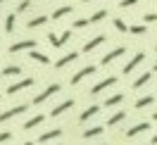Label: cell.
<instances>
[{"label":"cell","mask_w":157,"mask_h":145,"mask_svg":"<svg viewBox=\"0 0 157 145\" xmlns=\"http://www.w3.org/2000/svg\"><path fill=\"white\" fill-rule=\"evenodd\" d=\"M57 90H59V83H52V86H48L45 90H43V93H40V95L33 97V105H40V102H45V100H48L50 95H55Z\"/></svg>","instance_id":"6da1fadb"},{"label":"cell","mask_w":157,"mask_h":145,"mask_svg":"<svg viewBox=\"0 0 157 145\" xmlns=\"http://www.w3.org/2000/svg\"><path fill=\"white\" fill-rule=\"evenodd\" d=\"M21 112H26V105H17V107H12V109H7V112H2V114H0V124L7 121V119H12V116L21 114Z\"/></svg>","instance_id":"7a4b0ae2"},{"label":"cell","mask_w":157,"mask_h":145,"mask_svg":"<svg viewBox=\"0 0 157 145\" xmlns=\"http://www.w3.org/2000/svg\"><path fill=\"white\" fill-rule=\"evenodd\" d=\"M93 71H95V67H93V64H88V67H83L81 71H76V74H74V78H71V83H74V86H76V83H81V81H83L86 76H90Z\"/></svg>","instance_id":"3957f363"},{"label":"cell","mask_w":157,"mask_h":145,"mask_svg":"<svg viewBox=\"0 0 157 145\" xmlns=\"http://www.w3.org/2000/svg\"><path fill=\"white\" fill-rule=\"evenodd\" d=\"M29 86H33V78H21L19 83H12V86L7 88V93H10V95H14V93H19L21 88H29Z\"/></svg>","instance_id":"277c9868"},{"label":"cell","mask_w":157,"mask_h":145,"mask_svg":"<svg viewBox=\"0 0 157 145\" xmlns=\"http://www.w3.org/2000/svg\"><path fill=\"white\" fill-rule=\"evenodd\" d=\"M36 48V40H19L10 48V52H19V50H33Z\"/></svg>","instance_id":"5b68a950"},{"label":"cell","mask_w":157,"mask_h":145,"mask_svg":"<svg viewBox=\"0 0 157 145\" xmlns=\"http://www.w3.org/2000/svg\"><path fill=\"white\" fill-rule=\"evenodd\" d=\"M143 59H145V55H143V52H136V55H133V59H131L128 64H124V74H128V71H133V69H136L138 64L143 62Z\"/></svg>","instance_id":"8992f818"},{"label":"cell","mask_w":157,"mask_h":145,"mask_svg":"<svg viewBox=\"0 0 157 145\" xmlns=\"http://www.w3.org/2000/svg\"><path fill=\"white\" fill-rule=\"evenodd\" d=\"M147 128H150V124L147 121H143V124H136V126H131L126 131V138H133V135H138V133H145Z\"/></svg>","instance_id":"52a82bcc"},{"label":"cell","mask_w":157,"mask_h":145,"mask_svg":"<svg viewBox=\"0 0 157 145\" xmlns=\"http://www.w3.org/2000/svg\"><path fill=\"white\" fill-rule=\"evenodd\" d=\"M114 81H117V78H114V76H107V78H102L100 83H95V86H93V90H90V93H93V95H98L100 90H105V88H107V86H112Z\"/></svg>","instance_id":"ba28073f"},{"label":"cell","mask_w":157,"mask_h":145,"mask_svg":"<svg viewBox=\"0 0 157 145\" xmlns=\"http://www.w3.org/2000/svg\"><path fill=\"white\" fill-rule=\"evenodd\" d=\"M119 55H124V48H114V50H109V52H107V55H105L102 59H100V62H102V64L107 67L109 62H112V59H117Z\"/></svg>","instance_id":"9c48e42d"},{"label":"cell","mask_w":157,"mask_h":145,"mask_svg":"<svg viewBox=\"0 0 157 145\" xmlns=\"http://www.w3.org/2000/svg\"><path fill=\"white\" fill-rule=\"evenodd\" d=\"M98 112H100V107H98V105H90L88 109H83V112H81V116H78V121H88L90 116H95Z\"/></svg>","instance_id":"30bf717a"},{"label":"cell","mask_w":157,"mask_h":145,"mask_svg":"<svg viewBox=\"0 0 157 145\" xmlns=\"http://www.w3.org/2000/svg\"><path fill=\"white\" fill-rule=\"evenodd\" d=\"M74 107V100H67V102H62V105H57L52 112H50V116H59L62 112H67V109H71Z\"/></svg>","instance_id":"8fae6325"},{"label":"cell","mask_w":157,"mask_h":145,"mask_svg":"<svg viewBox=\"0 0 157 145\" xmlns=\"http://www.w3.org/2000/svg\"><path fill=\"white\" fill-rule=\"evenodd\" d=\"M62 135V131L59 128H52V131H48V133L38 135V143H48V140H52V138H59Z\"/></svg>","instance_id":"7c38bea8"},{"label":"cell","mask_w":157,"mask_h":145,"mask_svg":"<svg viewBox=\"0 0 157 145\" xmlns=\"http://www.w3.org/2000/svg\"><path fill=\"white\" fill-rule=\"evenodd\" d=\"M76 57H78V52H69V55H64V57H62V59H57V64H55V67H57V69L67 67L69 62H74V59H76Z\"/></svg>","instance_id":"4fadbf2b"},{"label":"cell","mask_w":157,"mask_h":145,"mask_svg":"<svg viewBox=\"0 0 157 145\" xmlns=\"http://www.w3.org/2000/svg\"><path fill=\"white\" fill-rule=\"evenodd\" d=\"M102 40H105V36H95L93 40H88V43L83 45V50H86V52H90V50H95V48H98V45L102 43Z\"/></svg>","instance_id":"5bb4252c"},{"label":"cell","mask_w":157,"mask_h":145,"mask_svg":"<svg viewBox=\"0 0 157 145\" xmlns=\"http://www.w3.org/2000/svg\"><path fill=\"white\" fill-rule=\"evenodd\" d=\"M124 119H126V112H117V114H112L107 119V126H117L119 121H124Z\"/></svg>","instance_id":"9a60e30c"},{"label":"cell","mask_w":157,"mask_h":145,"mask_svg":"<svg viewBox=\"0 0 157 145\" xmlns=\"http://www.w3.org/2000/svg\"><path fill=\"white\" fill-rule=\"evenodd\" d=\"M147 81H150V74L145 71V74H140V76H138L136 81H133V88H143V86L147 83Z\"/></svg>","instance_id":"2e32d148"},{"label":"cell","mask_w":157,"mask_h":145,"mask_svg":"<svg viewBox=\"0 0 157 145\" xmlns=\"http://www.w3.org/2000/svg\"><path fill=\"white\" fill-rule=\"evenodd\" d=\"M152 100H155V97H150V95H145V97H138V100H136V107H138V109H143V107L152 105Z\"/></svg>","instance_id":"e0dca14e"},{"label":"cell","mask_w":157,"mask_h":145,"mask_svg":"<svg viewBox=\"0 0 157 145\" xmlns=\"http://www.w3.org/2000/svg\"><path fill=\"white\" fill-rule=\"evenodd\" d=\"M102 133V126H93V128H88V131H83V138H95V135Z\"/></svg>","instance_id":"ac0fdd59"},{"label":"cell","mask_w":157,"mask_h":145,"mask_svg":"<svg viewBox=\"0 0 157 145\" xmlns=\"http://www.w3.org/2000/svg\"><path fill=\"white\" fill-rule=\"evenodd\" d=\"M43 119H45V116H43V114H38V116H33V119H29V121H26V124H24V128H26V131H29V128H33V126H38L40 121H43Z\"/></svg>","instance_id":"d6986e66"},{"label":"cell","mask_w":157,"mask_h":145,"mask_svg":"<svg viewBox=\"0 0 157 145\" xmlns=\"http://www.w3.org/2000/svg\"><path fill=\"white\" fill-rule=\"evenodd\" d=\"M121 100H124V95H112V97H107V100H105V107H114V105H119V102H121Z\"/></svg>","instance_id":"ffe728a7"},{"label":"cell","mask_w":157,"mask_h":145,"mask_svg":"<svg viewBox=\"0 0 157 145\" xmlns=\"http://www.w3.org/2000/svg\"><path fill=\"white\" fill-rule=\"evenodd\" d=\"M69 12H71V7H57V10L52 12V19H59V17H64V14H69Z\"/></svg>","instance_id":"44dd1931"},{"label":"cell","mask_w":157,"mask_h":145,"mask_svg":"<svg viewBox=\"0 0 157 145\" xmlns=\"http://www.w3.org/2000/svg\"><path fill=\"white\" fill-rule=\"evenodd\" d=\"M105 17H107V12L100 10V12H95L93 17H88V21H90V24H98V21H100V19H105Z\"/></svg>","instance_id":"7402d4cb"},{"label":"cell","mask_w":157,"mask_h":145,"mask_svg":"<svg viewBox=\"0 0 157 145\" xmlns=\"http://www.w3.org/2000/svg\"><path fill=\"white\" fill-rule=\"evenodd\" d=\"M31 59H36V62H40V64H48V62H50L43 52H31Z\"/></svg>","instance_id":"603a6c76"},{"label":"cell","mask_w":157,"mask_h":145,"mask_svg":"<svg viewBox=\"0 0 157 145\" xmlns=\"http://www.w3.org/2000/svg\"><path fill=\"white\" fill-rule=\"evenodd\" d=\"M48 40L52 43V48H62V45H64V43H62V38H59V36H55V33H50Z\"/></svg>","instance_id":"cb8c5ba5"},{"label":"cell","mask_w":157,"mask_h":145,"mask_svg":"<svg viewBox=\"0 0 157 145\" xmlns=\"http://www.w3.org/2000/svg\"><path fill=\"white\" fill-rule=\"evenodd\" d=\"M5 31H14V14H7V19H5Z\"/></svg>","instance_id":"d4e9b609"},{"label":"cell","mask_w":157,"mask_h":145,"mask_svg":"<svg viewBox=\"0 0 157 145\" xmlns=\"http://www.w3.org/2000/svg\"><path fill=\"white\" fill-rule=\"evenodd\" d=\"M48 21V17H36V19L29 21V29H33V26H40V24H45Z\"/></svg>","instance_id":"484cf974"},{"label":"cell","mask_w":157,"mask_h":145,"mask_svg":"<svg viewBox=\"0 0 157 145\" xmlns=\"http://www.w3.org/2000/svg\"><path fill=\"white\" fill-rule=\"evenodd\" d=\"M17 74H19V67H7L2 71V76H17Z\"/></svg>","instance_id":"4316f807"},{"label":"cell","mask_w":157,"mask_h":145,"mask_svg":"<svg viewBox=\"0 0 157 145\" xmlns=\"http://www.w3.org/2000/svg\"><path fill=\"white\" fill-rule=\"evenodd\" d=\"M145 26H143V24H136V26H131V33H136V36H140V33H145Z\"/></svg>","instance_id":"83f0119b"},{"label":"cell","mask_w":157,"mask_h":145,"mask_svg":"<svg viewBox=\"0 0 157 145\" xmlns=\"http://www.w3.org/2000/svg\"><path fill=\"white\" fill-rule=\"evenodd\" d=\"M114 29H117V31H121V33H126V24H124L121 19H114Z\"/></svg>","instance_id":"f1b7e54d"},{"label":"cell","mask_w":157,"mask_h":145,"mask_svg":"<svg viewBox=\"0 0 157 145\" xmlns=\"http://www.w3.org/2000/svg\"><path fill=\"white\" fill-rule=\"evenodd\" d=\"M29 5H31V0H21L19 5H17V12H24L26 7H29Z\"/></svg>","instance_id":"f546056e"},{"label":"cell","mask_w":157,"mask_h":145,"mask_svg":"<svg viewBox=\"0 0 157 145\" xmlns=\"http://www.w3.org/2000/svg\"><path fill=\"white\" fill-rule=\"evenodd\" d=\"M88 24H90L88 19H76V21H74V26H76V29H83V26H88Z\"/></svg>","instance_id":"4dcf8cb0"},{"label":"cell","mask_w":157,"mask_h":145,"mask_svg":"<svg viewBox=\"0 0 157 145\" xmlns=\"http://www.w3.org/2000/svg\"><path fill=\"white\" fill-rule=\"evenodd\" d=\"M138 0H121V2H119V7H124V10H126V7H131V5H136Z\"/></svg>","instance_id":"1f68e13d"},{"label":"cell","mask_w":157,"mask_h":145,"mask_svg":"<svg viewBox=\"0 0 157 145\" xmlns=\"http://www.w3.org/2000/svg\"><path fill=\"white\" fill-rule=\"evenodd\" d=\"M10 138H12L10 131H2V133H0V143H5V140H10Z\"/></svg>","instance_id":"d6a6232c"},{"label":"cell","mask_w":157,"mask_h":145,"mask_svg":"<svg viewBox=\"0 0 157 145\" xmlns=\"http://www.w3.org/2000/svg\"><path fill=\"white\" fill-rule=\"evenodd\" d=\"M157 19V14H145V17H143V21H155Z\"/></svg>","instance_id":"836d02e7"},{"label":"cell","mask_w":157,"mask_h":145,"mask_svg":"<svg viewBox=\"0 0 157 145\" xmlns=\"http://www.w3.org/2000/svg\"><path fill=\"white\" fill-rule=\"evenodd\" d=\"M152 143H157V135H152Z\"/></svg>","instance_id":"e575fe53"},{"label":"cell","mask_w":157,"mask_h":145,"mask_svg":"<svg viewBox=\"0 0 157 145\" xmlns=\"http://www.w3.org/2000/svg\"><path fill=\"white\" fill-rule=\"evenodd\" d=\"M152 119H155V121H157V112H155V114H152Z\"/></svg>","instance_id":"d590c367"},{"label":"cell","mask_w":157,"mask_h":145,"mask_svg":"<svg viewBox=\"0 0 157 145\" xmlns=\"http://www.w3.org/2000/svg\"><path fill=\"white\" fill-rule=\"evenodd\" d=\"M21 145H33V143H21Z\"/></svg>","instance_id":"8d00e7d4"},{"label":"cell","mask_w":157,"mask_h":145,"mask_svg":"<svg viewBox=\"0 0 157 145\" xmlns=\"http://www.w3.org/2000/svg\"><path fill=\"white\" fill-rule=\"evenodd\" d=\"M2 2H5V0H0V5H2Z\"/></svg>","instance_id":"74e56055"},{"label":"cell","mask_w":157,"mask_h":145,"mask_svg":"<svg viewBox=\"0 0 157 145\" xmlns=\"http://www.w3.org/2000/svg\"><path fill=\"white\" fill-rule=\"evenodd\" d=\"M83 2H90V0H83Z\"/></svg>","instance_id":"f35d334b"},{"label":"cell","mask_w":157,"mask_h":145,"mask_svg":"<svg viewBox=\"0 0 157 145\" xmlns=\"http://www.w3.org/2000/svg\"><path fill=\"white\" fill-rule=\"evenodd\" d=\"M155 71H157V64H155Z\"/></svg>","instance_id":"ab89813d"}]
</instances>
